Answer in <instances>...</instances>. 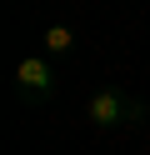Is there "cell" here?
<instances>
[{
	"label": "cell",
	"mask_w": 150,
	"mask_h": 155,
	"mask_svg": "<svg viewBox=\"0 0 150 155\" xmlns=\"http://www.w3.org/2000/svg\"><path fill=\"white\" fill-rule=\"evenodd\" d=\"M10 90H15V100H20V105H30V110L55 105V95H60V70H55V60H50L45 50L20 55L15 70H10Z\"/></svg>",
	"instance_id": "6da1fadb"
},
{
	"label": "cell",
	"mask_w": 150,
	"mask_h": 155,
	"mask_svg": "<svg viewBox=\"0 0 150 155\" xmlns=\"http://www.w3.org/2000/svg\"><path fill=\"white\" fill-rule=\"evenodd\" d=\"M140 120H150V105L140 95L120 90V85H105V90L85 95V125L90 130H130Z\"/></svg>",
	"instance_id": "7a4b0ae2"
},
{
	"label": "cell",
	"mask_w": 150,
	"mask_h": 155,
	"mask_svg": "<svg viewBox=\"0 0 150 155\" xmlns=\"http://www.w3.org/2000/svg\"><path fill=\"white\" fill-rule=\"evenodd\" d=\"M40 50H45L50 60H70V55L80 50V40H75V30H70L65 20H55V25L40 30Z\"/></svg>",
	"instance_id": "3957f363"
}]
</instances>
